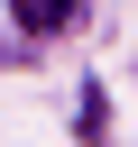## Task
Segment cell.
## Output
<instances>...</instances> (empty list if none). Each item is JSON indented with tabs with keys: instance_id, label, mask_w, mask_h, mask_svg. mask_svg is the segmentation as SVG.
<instances>
[{
	"instance_id": "obj_1",
	"label": "cell",
	"mask_w": 138,
	"mask_h": 147,
	"mask_svg": "<svg viewBox=\"0 0 138 147\" xmlns=\"http://www.w3.org/2000/svg\"><path fill=\"white\" fill-rule=\"evenodd\" d=\"M9 18H18L28 37H55V28L74 18V0H9Z\"/></svg>"
}]
</instances>
